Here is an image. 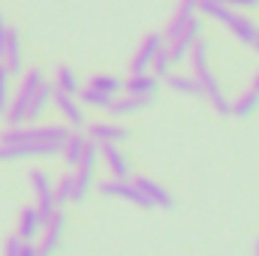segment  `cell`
Returning <instances> with one entry per match:
<instances>
[{"mask_svg":"<svg viewBox=\"0 0 259 256\" xmlns=\"http://www.w3.org/2000/svg\"><path fill=\"white\" fill-rule=\"evenodd\" d=\"M42 81H46V72H42L39 66H30V69L24 72V78H21L18 91L12 94L9 106L3 109V112H6V124H9V127H21V124H24L27 106H30V100H33V94H36V88H39Z\"/></svg>","mask_w":259,"mask_h":256,"instance_id":"obj_1","label":"cell"},{"mask_svg":"<svg viewBox=\"0 0 259 256\" xmlns=\"http://www.w3.org/2000/svg\"><path fill=\"white\" fill-rule=\"evenodd\" d=\"M190 75H193L196 84H199V97H202V100H208V103H211V109H214L217 115H232L229 100H226V94H223V88H220L217 75L211 72V66H202L199 72H190Z\"/></svg>","mask_w":259,"mask_h":256,"instance_id":"obj_2","label":"cell"},{"mask_svg":"<svg viewBox=\"0 0 259 256\" xmlns=\"http://www.w3.org/2000/svg\"><path fill=\"white\" fill-rule=\"evenodd\" d=\"M64 229H66V214L58 208V211L42 223L39 238L33 241V244H36V253L39 256H55L58 253V247H61V241H64Z\"/></svg>","mask_w":259,"mask_h":256,"instance_id":"obj_3","label":"cell"},{"mask_svg":"<svg viewBox=\"0 0 259 256\" xmlns=\"http://www.w3.org/2000/svg\"><path fill=\"white\" fill-rule=\"evenodd\" d=\"M27 181H30L33 193H36V211H39V217H42V223H46V220L58 211L55 193H52V178H49L46 169H30V172H27Z\"/></svg>","mask_w":259,"mask_h":256,"instance_id":"obj_4","label":"cell"},{"mask_svg":"<svg viewBox=\"0 0 259 256\" xmlns=\"http://www.w3.org/2000/svg\"><path fill=\"white\" fill-rule=\"evenodd\" d=\"M49 106H55V109H58V115L64 118V124L69 130H84L88 115H84V109H81L78 97H72V94H64V91H55V88H52V103H49Z\"/></svg>","mask_w":259,"mask_h":256,"instance_id":"obj_5","label":"cell"},{"mask_svg":"<svg viewBox=\"0 0 259 256\" xmlns=\"http://www.w3.org/2000/svg\"><path fill=\"white\" fill-rule=\"evenodd\" d=\"M97 160L106 166V172H109L112 178H118V181H130V178H133V169H130L127 154H124L118 145H112V142L97 145Z\"/></svg>","mask_w":259,"mask_h":256,"instance_id":"obj_6","label":"cell"},{"mask_svg":"<svg viewBox=\"0 0 259 256\" xmlns=\"http://www.w3.org/2000/svg\"><path fill=\"white\" fill-rule=\"evenodd\" d=\"M97 193L106 196V199H121L130 205H139V208H151V202L145 199V193L139 190L133 181H118V178H109V181H100Z\"/></svg>","mask_w":259,"mask_h":256,"instance_id":"obj_7","label":"cell"},{"mask_svg":"<svg viewBox=\"0 0 259 256\" xmlns=\"http://www.w3.org/2000/svg\"><path fill=\"white\" fill-rule=\"evenodd\" d=\"M199 36H202V21H199V18H190V21L169 39V46H166L172 64H181V61L187 58V52L193 49V42L199 39Z\"/></svg>","mask_w":259,"mask_h":256,"instance_id":"obj_8","label":"cell"},{"mask_svg":"<svg viewBox=\"0 0 259 256\" xmlns=\"http://www.w3.org/2000/svg\"><path fill=\"white\" fill-rule=\"evenodd\" d=\"M84 136L91 142H97V145H103V142L124 145V142H130V130L121 127L118 121H88L84 124Z\"/></svg>","mask_w":259,"mask_h":256,"instance_id":"obj_9","label":"cell"},{"mask_svg":"<svg viewBox=\"0 0 259 256\" xmlns=\"http://www.w3.org/2000/svg\"><path fill=\"white\" fill-rule=\"evenodd\" d=\"M223 27H226L238 42H244V46H250V49H253V42H256V36H259V24L256 21H250L247 15H241L238 9L229 12V18L223 21Z\"/></svg>","mask_w":259,"mask_h":256,"instance_id":"obj_10","label":"cell"},{"mask_svg":"<svg viewBox=\"0 0 259 256\" xmlns=\"http://www.w3.org/2000/svg\"><path fill=\"white\" fill-rule=\"evenodd\" d=\"M0 64L9 69V75H18L24 69V55H21V36L15 27L6 30V42H3V52H0Z\"/></svg>","mask_w":259,"mask_h":256,"instance_id":"obj_11","label":"cell"},{"mask_svg":"<svg viewBox=\"0 0 259 256\" xmlns=\"http://www.w3.org/2000/svg\"><path fill=\"white\" fill-rule=\"evenodd\" d=\"M154 100H157V97H133V94L115 97L106 112H109L115 121H121V118H130V115H136V112H145L148 106H154Z\"/></svg>","mask_w":259,"mask_h":256,"instance_id":"obj_12","label":"cell"},{"mask_svg":"<svg viewBox=\"0 0 259 256\" xmlns=\"http://www.w3.org/2000/svg\"><path fill=\"white\" fill-rule=\"evenodd\" d=\"M133 184L145 193V199L151 202V208H166V211H169V208H175V196L166 190L163 184H157L154 178H145V175H139Z\"/></svg>","mask_w":259,"mask_h":256,"instance_id":"obj_13","label":"cell"},{"mask_svg":"<svg viewBox=\"0 0 259 256\" xmlns=\"http://www.w3.org/2000/svg\"><path fill=\"white\" fill-rule=\"evenodd\" d=\"M163 46H166L163 33H148V36L142 39V46H139L133 64H130V72H148V66H151V61H154V55H157Z\"/></svg>","mask_w":259,"mask_h":256,"instance_id":"obj_14","label":"cell"},{"mask_svg":"<svg viewBox=\"0 0 259 256\" xmlns=\"http://www.w3.org/2000/svg\"><path fill=\"white\" fill-rule=\"evenodd\" d=\"M124 91L133 94V97H157L160 78L154 72H133L127 81H124Z\"/></svg>","mask_w":259,"mask_h":256,"instance_id":"obj_15","label":"cell"},{"mask_svg":"<svg viewBox=\"0 0 259 256\" xmlns=\"http://www.w3.org/2000/svg\"><path fill=\"white\" fill-rule=\"evenodd\" d=\"M39 229H42V217H39L36 205H27L21 211V220H18V238L21 241H36L39 238Z\"/></svg>","mask_w":259,"mask_h":256,"instance_id":"obj_16","label":"cell"},{"mask_svg":"<svg viewBox=\"0 0 259 256\" xmlns=\"http://www.w3.org/2000/svg\"><path fill=\"white\" fill-rule=\"evenodd\" d=\"M196 12H199V9H196V0H178V6H175V12H172V18H169V27H166V36H163V39L169 42L190 18H196Z\"/></svg>","mask_w":259,"mask_h":256,"instance_id":"obj_17","label":"cell"},{"mask_svg":"<svg viewBox=\"0 0 259 256\" xmlns=\"http://www.w3.org/2000/svg\"><path fill=\"white\" fill-rule=\"evenodd\" d=\"M55 91H64V94H72V97H78V72L72 69V66H66V64H61L58 69H55V78L49 81Z\"/></svg>","mask_w":259,"mask_h":256,"instance_id":"obj_18","label":"cell"},{"mask_svg":"<svg viewBox=\"0 0 259 256\" xmlns=\"http://www.w3.org/2000/svg\"><path fill=\"white\" fill-rule=\"evenodd\" d=\"M49 103H52V84L49 81H42L39 88H36V94H33V100H30V106H27V115H24V121H39L42 115H46V109H49Z\"/></svg>","mask_w":259,"mask_h":256,"instance_id":"obj_19","label":"cell"},{"mask_svg":"<svg viewBox=\"0 0 259 256\" xmlns=\"http://www.w3.org/2000/svg\"><path fill=\"white\" fill-rule=\"evenodd\" d=\"M84 145H88V136H84V130H69V136H66L64 148H61L69 166H75V163L81 160V151H84Z\"/></svg>","mask_w":259,"mask_h":256,"instance_id":"obj_20","label":"cell"},{"mask_svg":"<svg viewBox=\"0 0 259 256\" xmlns=\"http://www.w3.org/2000/svg\"><path fill=\"white\" fill-rule=\"evenodd\" d=\"M175 94H184V97H199V84H196V78L190 72H169L166 78H163Z\"/></svg>","mask_w":259,"mask_h":256,"instance_id":"obj_21","label":"cell"},{"mask_svg":"<svg viewBox=\"0 0 259 256\" xmlns=\"http://www.w3.org/2000/svg\"><path fill=\"white\" fill-rule=\"evenodd\" d=\"M229 109H232L235 118H250V115L259 109V94L253 91V88L244 91L241 97H235V103H229Z\"/></svg>","mask_w":259,"mask_h":256,"instance_id":"obj_22","label":"cell"},{"mask_svg":"<svg viewBox=\"0 0 259 256\" xmlns=\"http://www.w3.org/2000/svg\"><path fill=\"white\" fill-rule=\"evenodd\" d=\"M78 94H81V106H91V109H109V103L115 100V97H109V94H103V91H97V88H78Z\"/></svg>","mask_w":259,"mask_h":256,"instance_id":"obj_23","label":"cell"},{"mask_svg":"<svg viewBox=\"0 0 259 256\" xmlns=\"http://www.w3.org/2000/svg\"><path fill=\"white\" fill-rule=\"evenodd\" d=\"M91 88H97V91H103V94H109V97H118V94L124 91V81L115 78V75H94V78H91Z\"/></svg>","mask_w":259,"mask_h":256,"instance_id":"obj_24","label":"cell"},{"mask_svg":"<svg viewBox=\"0 0 259 256\" xmlns=\"http://www.w3.org/2000/svg\"><path fill=\"white\" fill-rule=\"evenodd\" d=\"M148 72H154V75H157L160 81H163V78H166V75L172 72V58H169L166 46H163V49H160V52L154 55V61H151V66H148Z\"/></svg>","mask_w":259,"mask_h":256,"instance_id":"obj_25","label":"cell"},{"mask_svg":"<svg viewBox=\"0 0 259 256\" xmlns=\"http://www.w3.org/2000/svg\"><path fill=\"white\" fill-rule=\"evenodd\" d=\"M52 193H55V205L64 208L66 202H72V175H64L58 184H52Z\"/></svg>","mask_w":259,"mask_h":256,"instance_id":"obj_26","label":"cell"},{"mask_svg":"<svg viewBox=\"0 0 259 256\" xmlns=\"http://www.w3.org/2000/svg\"><path fill=\"white\" fill-rule=\"evenodd\" d=\"M9 81H12V75H9V69L0 64V112L9 106V100H12V91H9Z\"/></svg>","mask_w":259,"mask_h":256,"instance_id":"obj_27","label":"cell"},{"mask_svg":"<svg viewBox=\"0 0 259 256\" xmlns=\"http://www.w3.org/2000/svg\"><path fill=\"white\" fill-rule=\"evenodd\" d=\"M21 238L18 235H12V238H6V244H3V256H21Z\"/></svg>","mask_w":259,"mask_h":256,"instance_id":"obj_28","label":"cell"},{"mask_svg":"<svg viewBox=\"0 0 259 256\" xmlns=\"http://www.w3.org/2000/svg\"><path fill=\"white\" fill-rule=\"evenodd\" d=\"M229 9H253V6H259V0H223Z\"/></svg>","mask_w":259,"mask_h":256,"instance_id":"obj_29","label":"cell"},{"mask_svg":"<svg viewBox=\"0 0 259 256\" xmlns=\"http://www.w3.org/2000/svg\"><path fill=\"white\" fill-rule=\"evenodd\" d=\"M21 256H39L36 253V244H33V241H24V244H21Z\"/></svg>","mask_w":259,"mask_h":256,"instance_id":"obj_30","label":"cell"},{"mask_svg":"<svg viewBox=\"0 0 259 256\" xmlns=\"http://www.w3.org/2000/svg\"><path fill=\"white\" fill-rule=\"evenodd\" d=\"M6 30H9V24H6V18L0 15V52H3V42H6Z\"/></svg>","mask_w":259,"mask_h":256,"instance_id":"obj_31","label":"cell"},{"mask_svg":"<svg viewBox=\"0 0 259 256\" xmlns=\"http://www.w3.org/2000/svg\"><path fill=\"white\" fill-rule=\"evenodd\" d=\"M250 88H253V91L259 94V72H256V78H253V84H250Z\"/></svg>","mask_w":259,"mask_h":256,"instance_id":"obj_32","label":"cell"},{"mask_svg":"<svg viewBox=\"0 0 259 256\" xmlns=\"http://www.w3.org/2000/svg\"><path fill=\"white\" fill-rule=\"evenodd\" d=\"M253 49H256V55H259V36H256V42H253Z\"/></svg>","mask_w":259,"mask_h":256,"instance_id":"obj_33","label":"cell"},{"mask_svg":"<svg viewBox=\"0 0 259 256\" xmlns=\"http://www.w3.org/2000/svg\"><path fill=\"white\" fill-rule=\"evenodd\" d=\"M256 256H259V244H256Z\"/></svg>","mask_w":259,"mask_h":256,"instance_id":"obj_34","label":"cell"}]
</instances>
